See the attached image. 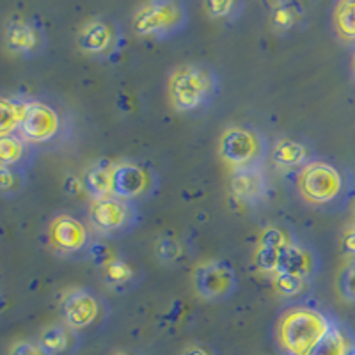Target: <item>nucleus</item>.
Wrapping results in <instances>:
<instances>
[{"label": "nucleus", "mask_w": 355, "mask_h": 355, "mask_svg": "<svg viewBox=\"0 0 355 355\" xmlns=\"http://www.w3.org/2000/svg\"><path fill=\"white\" fill-rule=\"evenodd\" d=\"M25 187V174L20 169L0 166V194L17 196Z\"/></svg>", "instance_id": "bb28decb"}, {"label": "nucleus", "mask_w": 355, "mask_h": 355, "mask_svg": "<svg viewBox=\"0 0 355 355\" xmlns=\"http://www.w3.org/2000/svg\"><path fill=\"white\" fill-rule=\"evenodd\" d=\"M114 355H141V354H137V352H132V350H119V352H116Z\"/></svg>", "instance_id": "c9c22d12"}, {"label": "nucleus", "mask_w": 355, "mask_h": 355, "mask_svg": "<svg viewBox=\"0 0 355 355\" xmlns=\"http://www.w3.org/2000/svg\"><path fill=\"white\" fill-rule=\"evenodd\" d=\"M332 320L313 307L284 311L277 325V339L286 355H309L332 329Z\"/></svg>", "instance_id": "f03ea898"}, {"label": "nucleus", "mask_w": 355, "mask_h": 355, "mask_svg": "<svg viewBox=\"0 0 355 355\" xmlns=\"http://www.w3.org/2000/svg\"><path fill=\"white\" fill-rule=\"evenodd\" d=\"M112 166L109 162H98L89 167L84 178V189L87 190L93 199L110 198L112 192Z\"/></svg>", "instance_id": "6ab92c4d"}, {"label": "nucleus", "mask_w": 355, "mask_h": 355, "mask_svg": "<svg viewBox=\"0 0 355 355\" xmlns=\"http://www.w3.org/2000/svg\"><path fill=\"white\" fill-rule=\"evenodd\" d=\"M43 34L33 24L15 20L6 28V46L11 53L33 57L43 49Z\"/></svg>", "instance_id": "ddd939ff"}, {"label": "nucleus", "mask_w": 355, "mask_h": 355, "mask_svg": "<svg viewBox=\"0 0 355 355\" xmlns=\"http://www.w3.org/2000/svg\"><path fill=\"white\" fill-rule=\"evenodd\" d=\"M9 355H46V352L40 347V343H33V341H18V343L11 348Z\"/></svg>", "instance_id": "473e14b6"}, {"label": "nucleus", "mask_w": 355, "mask_h": 355, "mask_svg": "<svg viewBox=\"0 0 355 355\" xmlns=\"http://www.w3.org/2000/svg\"><path fill=\"white\" fill-rule=\"evenodd\" d=\"M64 123L61 112L44 100H24L18 133L28 144H49L61 137Z\"/></svg>", "instance_id": "39448f33"}, {"label": "nucleus", "mask_w": 355, "mask_h": 355, "mask_svg": "<svg viewBox=\"0 0 355 355\" xmlns=\"http://www.w3.org/2000/svg\"><path fill=\"white\" fill-rule=\"evenodd\" d=\"M37 343L46 355H73L78 348V334L66 323H53L41 332Z\"/></svg>", "instance_id": "2eb2a0df"}, {"label": "nucleus", "mask_w": 355, "mask_h": 355, "mask_svg": "<svg viewBox=\"0 0 355 355\" xmlns=\"http://www.w3.org/2000/svg\"><path fill=\"white\" fill-rule=\"evenodd\" d=\"M339 290L343 297L355 302V263L348 265L339 275Z\"/></svg>", "instance_id": "2f4dec72"}, {"label": "nucleus", "mask_w": 355, "mask_h": 355, "mask_svg": "<svg viewBox=\"0 0 355 355\" xmlns=\"http://www.w3.org/2000/svg\"><path fill=\"white\" fill-rule=\"evenodd\" d=\"M61 313L66 325L78 332L93 327L103 311H101V300L93 291L73 290L62 299Z\"/></svg>", "instance_id": "9b49d317"}, {"label": "nucleus", "mask_w": 355, "mask_h": 355, "mask_svg": "<svg viewBox=\"0 0 355 355\" xmlns=\"http://www.w3.org/2000/svg\"><path fill=\"white\" fill-rule=\"evenodd\" d=\"M306 279L295 277V275L286 274V272H275L272 275V284L277 293L284 295V297H299L306 290Z\"/></svg>", "instance_id": "a878e982"}, {"label": "nucleus", "mask_w": 355, "mask_h": 355, "mask_svg": "<svg viewBox=\"0 0 355 355\" xmlns=\"http://www.w3.org/2000/svg\"><path fill=\"white\" fill-rule=\"evenodd\" d=\"M265 150L261 135L247 126H227L218 139V155L233 171L261 166Z\"/></svg>", "instance_id": "20e7f679"}, {"label": "nucleus", "mask_w": 355, "mask_h": 355, "mask_svg": "<svg viewBox=\"0 0 355 355\" xmlns=\"http://www.w3.org/2000/svg\"><path fill=\"white\" fill-rule=\"evenodd\" d=\"M202 8H205L206 15L210 18H215V20H230V18L239 15L243 4L234 2V0H210V2H205Z\"/></svg>", "instance_id": "cd10ccee"}, {"label": "nucleus", "mask_w": 355, "mask_h": 355, "mask_svg": "<svg viewBox=\"0 0 355 355\" xmlns=\"http://www.w3.org/2000/svg\"><path fill=\"white\" fill-rule=\"evenodd\" d=\"M259 243H261V245L275 247V249L284 250L288 245H290L291 240H290V234H288L286 231L281 230V227L270 226L261 231V234H259Z\"/></svg>", "instance_id": "c85d7f7f"}, {"label": "nucleus", "mask_w": 355, "mask_h": 355, "mask_svg": "<svg viewBox=\"0 0 355 355\" xmlns=\"http://www.w3.org/2000/svg\"><path fill=\"white\" fill-rule=\"evenodd\" d=\"M236 274L226 261L202 263L194 272L196 291L206 300H224L236 290Z\"/></svg>", "instance_id": "9d476101"}, {"label": "nucleus", "mask_w": 355, "mask_h": 355, "mask_svg": "<svg viewBox=\"0 0 355 355\" xmlns=\"http://www.w3.org/2000/svg\"><path fill=\"white\" fill-rule=\"evenodd\" d=\"M89 224L103 234H119L132 230L137 220L135 205L116 196L93 199L87 208Z\"/></svg>", "instance_id": "0eeeda50"}, {"label": "nucleus", "mask_w": 355, "mask_h": 355, "mask_svg": "<svg viewBox=\"0 0 355 355\" xmlns=\"http://www.w3.org/2000/svg\"><path fill=\"white\" fill-rule=\"evenodd\" d=\"M341 250L343 254L350 256V258H355V227H348L345 231L343 239H341Z\"/></svg>", "instance_id": "72a5a7b5"}, {"label": "nucleus", "mask_w": 355, "mask_h": 355, "mask_svg": "<svg viewBox=\"0 0 355 355\" xmlns=\"http://www.w3.org/2000/svg\"><path fill=\"white\" fill-rule=\"evenodd\" d=\"M302 8L293 2H277L270 11V25L277 33H288L302 18Z\"/></svg>", "instance_id": "4be33fe9"}, {"label": "nucleus", "mask_w": 355, "mask_h": 355, "mask_svg": "<svg viewBox=\"0 0 355 355\" xmlns=\"http://www.w3.org/2000/svg\"><path fill=\"white\" fill-rule=\"evenodd\" d=\"M87 252H89V258L93 259L94 263H98L101 268L109 265V263L114 261L116 258H119V256L114 254V250L110 249L107 243H94V245L89 247Z\"/></svg>", "instance_id": "7c9ffc66"}, {"label": "nucleus", "mask_w": 355, "mask_h": 355, "mask_svg": "<svg viewBox=\"0 0 355 355\" xmlns=\"http://www.w3.org/2000/svg\"><path fill=\"white\" fill-rule=\"evenodd\" d=\"M157 254L164 263L176 261L182 256V243L176 239H171V236L160 239L157 243Z\"/></svg>", "instance_id": "c756f323"}, {"label": "nucleus", "mask_w": 355, "mask_h": 355, "mask_svg": "<svg viewBox=\"0 0 355 355\" xmlns=\"http://www.w3.org/2000/svg\"><path fill=\"white\" fill-rule=\"evenodd\" d=\"M133 277H135L133 266L123 258H116L109 265L103 266V281L112 290H123L130 286L133 283Z\"/></svg>", "instance_id": "b1692460"}, {"label": "nucleus", "mask_w": 355, "mask_h": 355, "mask_svg": "<svg viewBox=\"0 0 355 355\" xmlns=\"http://www.w3.org/2000/svg\"><path fill=\"white\" fill-rule=\"evenodd\" d=\"M272 164L279 169H302L306 164H309V151L306 146L293 139H281L274 144L272 150Z\"/></svg>", "instance_id": "f3484780"}, {"label": "nucleus", "mask_w": 355, "mask_h": 355, "mask_svg": "<svg viewBox=\"0 0 355 355\" xmlns=\"http://www.w3.org/2000/svg\"><path fill=\"white\" fill-rule=\"evenodd\" d=\"M281 256H283V250L281 249L258 243V249L254 252L256 268L261 270L263 274L274 275L279 270V266H281Z\"/></svg>", "instance_id": "393cba45"}, {"label": "nucleus", "mask_w": 355, "mask_h": 355, "mask_svg": "<svg viewBox=\"0 0 355 355\" xmlns=\"http://www.w3.org/2000/svg\"><path fill=\"white\" fill-rule=\"evenodd\" d=\"M183 355H211V354L208 350H206V348L194 345V347L187 348V350L183 352Z\"/></svg>", "instance_id": "f704fd0d"}, {"label": "nucleus", "mask_w": 355, "mask_h": 355, "mask_svg": "<svg viewBox=\"0 0 355 355\" xmlns=\"http://www.w3.org/2000/svg\"><path fill=\"white\" fill-rule=\"evenodd\" d=\"M33 157V146L20 137V133H9L0 137V166L24 171Z\"/></svg>", "instance_id": "a211bd4d"}, {"label": "nucleus", "mask_w": 355, "mask_h": 355, "mask_svg": "<svg viewBox=\"0 0 355 355\" xmlns=\"http://www.w3.org/2000/svg\"><path fill=\"white\" fill-rule=\"evenodd\" d=\"M157 187L153 171L135 164V162H119L112 166V192L116 198L125 201L144 199Z\"/></svg>", "instance_id": "1a4fd4ad"}, {"label": "nucleus", "mask_w": 355, "mask_h": 355, "mask_svg": "<svg viewBox=\"0 0 355 355\" xmlns=\"http://www.w3.org/2000/svg\"><path fill=\"white\" fill-rule=\"evenodd\" d=\"M352 345L354 341L348 338L347 332L338 325H332L329 334L316 345V348L309 355H348Z\"/></svg>", "instance_id": "5701e85b"}, {"label": "nucleus", "mask_w": 355, "mask_h": 355, "mask_svg": "<svg viewBox=\"0 0 355 355\" xmlns=\"http://www.w3.org/2000/svg\"><path fill=\"white\" fill-rule=\"evenodd\" d=\"M279 270L295 275V277L306 279L307 281L316 270V256L313 254L307 247L291 242L290 245L283 250Z\"/></svg>", "instance_id": "dca6fc26"}, {"label": "nucleus", "mask_w": 355, "mask_h": 355, "mask_svg": "<svg viewBox=\"0 0 355 355\" xmlns=\"http://www.w3.org/2000/svg\"><path fill=\"white\" fill-rule=\"evenodd\" d=\"M343 176L329 162L313 160L300 169L297 189L311 205H327L343 192Z\"/></svg>", "instance_id": "423d86ee"}, {"label": "nucleus", "mask_w": 355, "mask_h": 355, "mask_svg": "<svg viewBox=\"0 0 355 355\" xmlns=\"http://www.w3.org/2000/svg\"><path fill=\"white\" fill-rule=\"evenodd\" d=\"M218 93L217 73L206 64L190 62L173 69L167 80L171 105L178 112L205 109Z\"/></svg>", "instance_id": "f257e3e1"}, {"label": "nucleus", "mask_w": 355, "mask_h": 355, "mask_svg": "<svg viewBox=\"0 0 355 355\" xmlns=\"http://www.w3.org/2000/svg\"><path fill=\"white\" fill-rule=\"evenodd\" d=\"M348 355H355V343L352 345V348H350V352H348Z\"/></svg>", "instance_id": "e433bc0d"}, {"label": "nucleus", "mask_w": 355, "mask_h": 355, "mask_svg": "<svg viewBox=\"0 0 355 355\" xmlns=\"http://www.w3.org/2000/svg\"><path fill=\"white\" fill-rule=\"evenodd\" d=\"M352 66H354V73H355V55H354V64H352Z\"/></svg>", "instance_id": "4c0bfd02"}, {"label": "nucleus", "mask_w": 355, "mask_h": 355, "mask_svg": "<svg viewBox=\"0 0 355 355\" xmlns=\"http://www.w3.org/2000/svg\"><path fill=\"white\" fill-rule=\"evenodd\" d=\"M116 34L114 28L103 20H91L84 24L78 31L77 44L78 49L87 55H103L112 49Z\"/></svg>", "instance_id": "4468645a"}, {"label": "nucleus", "mask_w": 355, "mask_h": 355, "mask_svg": "<svg viewBox=\"0 0 355 355\" xmlns=\"http://www.w3.org/2000/svg\"><path fill=\"white\" fill-rule=\"evenodd\" d=\"M230 189L233 198L242 205L254 206L261 202L266 196V178L261 166L233 171Z\"/></svg>", "instance_id": "f8f14e48"}, {"label": "nucleus", "mask_w": 355, "mask_h": 355, "mask_svg": "<svg viewBox=\"0 0 355 355\" xmlns=\"http://www.w3.org/2000/svg\"><path fill=\"white\" fill-rule=\"evenodd\" d=\"M189 21V12L182 2L153 0L135 9L132 17V31L141 37L164 40L183 31Z\"/></svg>", "instance_id": "7ed1b4c3"}, {"label": "nucleus", "mask_w": 355, "mask_h": 355, "mask_svg": "<svg viewBox=\"0 0 355 355\" xmlns=\"http://www.w3.org/2000/svg\"><path fill=\"white\" fill-rule=\"evenodd\" d=\"M354 227H355V210H354Z\"/></svg>", "instance_id": "58836bf2"}, {"label": "nucleus", "mask_w": 355, "mask_h": 355, "mask_svg": "<svg viewBox=\"0 0 355 355\" xmlns=\"http://www.w3.org/2000/svg\"><path fill=\"white\" fill-rule=\"evenodd\" d=\"M24 112V100L0 94V137L9 133H18Z\"/></svg>", "instance_id": "aec40b11"}, {"label": "nucleus", "mask_w": 355, "mask_h": 355, "mask_svg": "<svg viewBox=\"0 0 355 355\" xmlns=\"http://www.w3.org/2000/svg\"><path fill=\"white\" fill-rule=\"evenodd\" d=\"M332 18L338 36L348 43H355V0H343L336 4Z\"/></svg>", "instance_id": "412c9836"}, {"label": "nucleus", "mask_w": 355, "mask_h": 355, "mask_svg": "<svg viewBox=\"0 0 355 355\" xmlns=\"http://www.w3.org/2000/svg\"><path fill=\"white\" fill-rule=\"evenodd\" d=\"M46 239L49 245L62 256L80 254L91 247L87 226L80 218L69 214H61L52 218L46 230Z\"/></svg>", "instance_id": "6e6552de"}]
</instances>
